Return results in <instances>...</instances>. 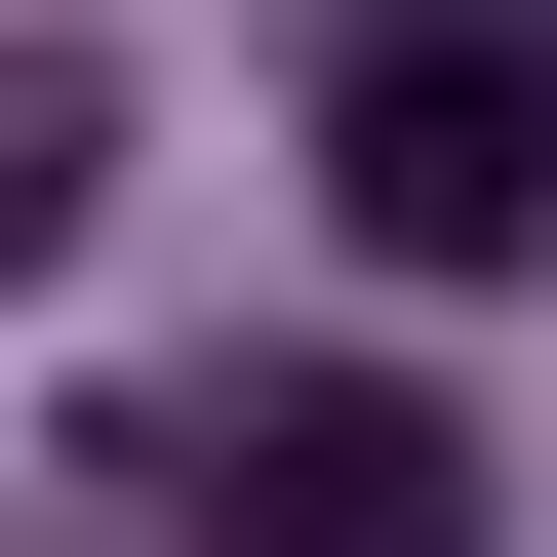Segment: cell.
<instances>
[{"instance_id": "6da1fadb", "label": "cell", "mask_w": 557, "mask_h": 557, "mask_svg": "<svg viewBox=\"0 0 557 557\" xmlns=\"http://www.w3.org/2000/svg\"><path fill=\"white\" fill-rule=\"evenodd\" d=\"M319 199H359V278H518L557 239V0H359Z\"/></svg>"}, {"instance_id": "7a4b0ae2", "label": "cell", "mask_w": 557, "mask_h": 557, "mask_svg": "<svg viewBox=\"0 0 557 557\" xmlns=\"http://www.w3.org/2000/svg\"><path fill=\"white\" fill-rule=\"evenodd\" d=\"M120 478H160L199 557H478V438H438L398 359H278V398H160Z\"/></svg>"}]
</instances>
